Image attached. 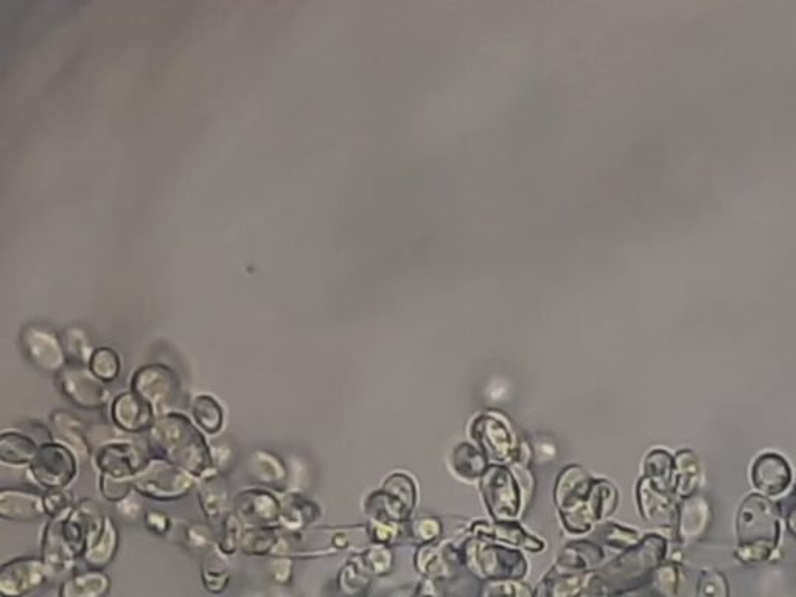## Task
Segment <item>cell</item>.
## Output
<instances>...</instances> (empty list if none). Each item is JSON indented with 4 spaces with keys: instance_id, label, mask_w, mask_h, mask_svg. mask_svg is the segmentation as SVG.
I'll return each instance as SVG.
<instances>
[{
    "instance_id": "6da1fadb",
    "label": "cell",
    "mask_w": 796,
    "mask_h": 597,
    "mask_svg": "<svg viewBox=\"0 0 796 597\" xmlns=\"http://www.w3.org/2000/svg\"><path fill=\"white\" fill-rule=\"evenodd\" d=\"M148 450L153 458L164 459L198 479L217 473L206 436L182 412H165L156 419L148 433Z\"/></svg>"
},
{
    "instance_id": "7a4b0ae2",
    "label": "cell",
    "mask_w": 796,
    "mask_h": 597,
    "mask_svg": "<svg viewBox=\"0 0 796 597\" xmlns=\"http://www.w3.org/2000/svg\"><path fill=\"white\" fill-rule=\"evenodd\" d=\"M737 557L745 563L764 562L772 556L781 534V510L764 495H750L736 520Z\"/></svg>"
},
{
    "instance_id": "3957f363",
    "label": "cell",
    "mask_w": 796,
    "mask_h": 597,
    "mask_svg": "<svg viewBox=\"0 0 796 597\" xmlns=\"http://www.w3.org/2000/svg\"><path fill=\"white\" fill-rule=\"evenodd\" d=\"M131 482L134 492L156 501L182 500L199 486L196 476L158 458L151 459L144 472L134 476Z\"/></svg>"
},
{
    "instance_id": "277c9868",
    "label": "cell",
    "mask_w": 796,
    "mask_h": 597,
    "mask_svg": "<svg viewBox=\"0 0 796 597\" xmlns=\"http://www.w3.org/2000/svg\"><path fill=\"white\" fill-rule=\"evenodd\" d=\"M78 467L77 454L58 440L39 445L35 459L28 465L33 481L46 492L67 489L77 479Z\"/></svg>"
},
{
    "instance_id": "5b68a950",
    "label": "cell",
    "mask_w": 796,
    "mask_h": 597,
    "mask_svg": "<svg viewBox=\"0 0 796 597\" xmlns=\"http://www.w3.org/2000/svg\"><path fill=\"white\" fill-rule=\"evenodd\" d=\"M56 388L70 405L81 411H100L109 403V391L86 364L69 361L56 375Z\"/></svg>"
},
{
    "instance_id": "8992f818",
    "label": "cell",
    "mask_w": 796,
    "mask_h": 597,
    "mask_svg": "<svg viewBox=\"0 0 796 597\" xmlns=\"http://www.w3.org/2000/svg\"><path fill=\"white\" fill-rule=\"evenodd\" d=\"M25 358L42 374L58 375L69 363L63 338L44 324H27L21 332Z\"/></svg>"
},
{
    "instance_id": "52a82bcc",
    "label": "cell",
    "mask_w": 796,
    "mask_h": 597,
    "mask_svg": "<svg viewBox=\"0 0 796 597\" xmlns=\"http://www.w3.org/2000/svg\"><path fill=\"white\" fill-rule=\"evenodd\" d=\"M131 391L153 406L158 416L172 412L179 394V380L175 371L161 363L142 366L131 378Z\"/></svg>"
},
{
    "instance_id": "ba28073f",
    "label": "cell",
    "mask_w": 796,
    "mask_h": 597,
    "mask_svg": "<svg viewBox=\"0 0 796 597\" xmlns=\"http://www.w3.org/2000/svg\"><path fill=\"white\" fill-rule=\"evenodd\" d=\"M95 465L102 475L119 479H133L150 464V450L130 440H109L95 451Z\"/></svg>"
},
{
    "instance_id": "9c48e42d",
    "label": "cell",
    "mask_w": 796,
    "mask_h": 597,
    "mask_svg": "<svg viewBox=\"0 0 796 597\" xmlns=\"http://www.w3.org/2000/svg\"><path fill=\"white\" fill-rule=\"evenodd\" d=\"M232 512L246 529L279 528L280 496L263 487L241 490L232 501Z\"/></svg>"
},
{
    "instance_id": "30bf717a",
    "label": "cell",
    "mask_w": 796,
    "mask_h": 597,
    "mask_svg": "<svg viewBox=\"0 0 796 597\" xmlns=\"http://www.w3.org/2000/svg\"><path fill=\"white\" fill-rule=\"evenodd\" d=\"M106 515L88 498L75 503L74 509L64 518V535L75 556H84L105 526Z\"/></svg>"
},
{
    "instance_id": "8fae6325",
    "label": "cell",
    "mask_w": 796,
    "mask_h": 597,
    "mask_svg": "<svg viewBox=\"0 0 796 597\" xmlns=\"http://www.w3.org/2000/svg\"><path fill=\"white\" fill-rule=\"evenodd\" d=\"M47 579L49 573L42 559H14L0 570V593L4 597H24L42 587Z\"/></svg>"
},
{
    "instance_id": "7c38bea8",
    "label": "cell",
    "mask_w": 796,
    "mask_h": 597,
    "mask_svg": "<svg viewBox=\"0 0 796 597\" xmlns=\"http://www.w3.org/2000/svg\"><path fill=\"white\" fill-rule=\"evenodd\" d=\"M158 417L153 406L133 391L122 392L111 402L112 423L122 433H150Z\"/></svg>"
},
{
    "instance_id": "4fadbf2b",
    "label": "cell",
    "mask_w": 796,
    "mask_h": 597,
    "mask_svg": "<svg viewBox=\"0 0 796 597\" xmlns=\"http://www.w3.org/2000/svg\"><path fill=\"white\" fill-rule=\"evenodd\" d=\"M69 514L50 518L46 529H44L41 559L46 565L49 577L63 576V574L69 573L74 568L75 560L78 559L75 552L70 549L66 535H64V518Z\"/></svg>"
},
{
    "instance_id": "5bb4252c",
    "label": "cell",
    "mask_w": 796,
    "mask_h": 597,
    "mask_svg": "<svg viewBox=\"0 0 796 597\" xmlns=\"http://www.w3.org/2000/svg\"><path fill=\"white\" fill-rule=\"evenodd\" d=\"M792 468L789 462L775 453H764L751 467L753 486L767 498L783 495L792 484Z\"/></svg>"
},
{
    "instance_id": "9a60e30c",
    "label": "cell",
    "mask_w": 796,
    "mask_h": 597,
    "mask_svg": "<svg viewBox=\"0 0 796 597\" xmlns=\"http://www.w3.org/2000/svg\"><path fill=\"white\" fill-rule=\"evenodd\" d=\"M50 431L58 442L69 447L77 454L80 464L89 461L92 454L91 437L88 428L78 417L64 409H56L50 416Z\"/></svg>"
},
{
    "instance_id": "2e32d148",
    "label": "cell",
    "mask_w": 796,
    "mask_h": 597,
    "mask_svg": "<svg viewBox=\"0 0 796 597\" xmlns=\"http://www.w3.org/2000/svg\"><path fill=\"white\" fill-rule=\"evenodd\" d=\"M0 517L14 523H36L47 517L44 498L21 489L0 490Z\"/></svg>"
},
{
    "instance_id": "e0dca14e",
    "label": "cell",
    "mask_w": 796,
    "mask_h": 597,
    "mask_svg": "<svg viewBox=\"0 0 796 597\" xmlns=\"http://www.w3.org/2000/svg\"><path fill=\"white\" fill-rule=\"evenodd\" d=\"M198 501L207 523L223 524L227 515L232 512L231 495L224 482L223 475L213 473L207 478L199 479Z\"/></svg>"
},
{
    "instance_id": "ac0fdd59",
    "label": "cell",
    "mask_w": 796,
    "mask_h": 597,
    "mask_svg": "<svg viewBox=\"0 0 796 597\" xmlns=\"http://www.w3.org/2000/svg\"><path fill=\"white\" fill-rule=\"evenodd\" d=\"M321 510L302 493L290 492L280 496L279 528L291 534L310 529L319 520Z\"/></svg>"
},
{
    "instance_id": "d6986e66",
    "label": "cell",
    "mask_w": 796,
    "mask_h": 597,
    "mask_svg": "<svg viewBox=\"0 0 796 597\" xmlns=\"http://www.w3.org/2000/svg\"><path fill=\"white\" fill-rule=\"evenodd\" d=\"M711 509L702 496H691L681 501L677 512L678 537L681 542L691 543L699 540L709 526Z\"/></svg>"
},
{
    "instance_id": "ffe728a7",
    "label": "cell",
    "mask_w": 796,
    "mask_h": 597,
    "mask_svg": "<svg viewBox=\"0 0 796 597\" xmlns=\"http://www.w3.org/2000/svg\"><path fill=\"white\" fill-rule=\"evenodd\" d=\"M675 495L664 492L653 486L649 479L639 484V503L643 507L644 517L657 524H671L675 514Z\"/></svg>"
},
{
    "instance_id": "44dd1931",
    "label": "cell",
    "mask_w": 796,
    "mask_h": 597,
    "mask_svg": "<svg viewBox=\"0 0 796 597\" xmlns=\"http://www.w3.org/2000/svg\"><path fill=\"white\" fill-rule=\"evenodd\" d=\"M249 476L263 489L282 486L287 481V467L277 454L268 450H255L248 462Z\"/></svg>"
},
{
    "instance_id": "7402d4cb",
    "label": "cell",
    "mask_w": 796,
    "mask_h": 597,
    "mask_svg": "<svg viewBox=\"0 0 796 597\" xmlns=\"http://www.w3.org/2000/svg\"><path fill=\"white\" fill-rule=\"evenodd\" d=\"M38 440L21 431H4L0 436V461L11 467H28L38 453Z\"/></svg>"
},
{
    "instance_id": "603a6c76",
    "label": "cell",
    "mask_w": 796,
    "mask_h": 597,
    "mask_svg": "<svg viewBox=\"0 0 796 597\" xmlns=\"http://www.w3.org/2000/svg\"><path fill=\"white\" fill-rule=\"evenodd\" d=\"M655 588L663 597H695L697 585L688 571L678 563H667L655 571Z\"/></svg>"
},
{
    "instance_id": "cb8c5ba5",
    "label": "cell",
    "mask_w": 796,
    "mask_h": 597,
    "mask_svg": "<svg viewBox=\"0 0 796 597\" xmlns=\"http://www.w3.org/2000/svg\"><path fill=\"white\" fill-rule=\"evenodd\" d=\"M674 495L686 500L695 495L700 484L699 458L692 451L683 450L675 456Z\"/></svg>"
},
{
    "instance_id": "d4e9b609",
    "label": "cell",
    "mask_w": 796,
    "mask_h": 597,
    "mask_svg": "<svg viewBox=\"0 0 796 597\" xmlns=\"http://www.w3.org/2000/svg\"><path fill=\"white\" fill-rule=\"evenodd\" d=\"M109 588H111L109 577L102 571H84L64 580L60 588V597H105L109 593Z\"/></svg>"
},
{
    "instance_id": "484cf974",
    "label": "cell",
    "mask_w": 796,
    "mask_h": 597,
    "mask_svg": "<svg viewBox=\"0 0 796 597\" xmlns=\"http://www.w3.org/2000/svg\"><path fill=\"white\" fill-rule=\"evenodd\" d=\"M119 549V529L111 518L106 517L103 531L95 538L88 551L84 552V560L94 570H102L114 560Z\"/></svg>"
},
{
    "instance_id": "4316f807",
    "label": "cell",
    "mask_w": 796,
    "mask_h": 597,
    "mask_svg": "<svg viewBox=\"0 0 796 597\" xmlns=\"http://www.w3.org/2000/svg\"><path fill=\"white\" fill-rule=\"evenodd\" d=\"M192 416L196 426L207 436H217L223 430L224 409L212 395L201 394L193 398Z\"/></svg>"
},
{
    "instance_id": "83f0119b",
    "label": "cell",
    "mask_w": 796,
    "mask_h": 597,
    "mask_svg": "<svg viewBox=\"0 0 796 597\" xmlns=\"http://www.w3.org/2000/svg\"><path fill=\"white\" fill-rule=\"evenodd\" d=\"M170 535H178V538H176L178 543L186 546L189 551L199 552V554L210 552L213 546H218L215 545V537H213L210 524L198 523V521H193V523L184 521V524H181V526H176V524L173 523V529Z\"/></svg>"
},
{
    "instance_id": "f1b7e54d",
    "label": "cell",
    "mask_w": 796,
    "mask_h": 597,
    "mask_svg": "<svg viewBox=\"0 0 796 597\" xmlns=\"http://www.w3.org/2000/svg\"><path fill=\"white\" fill-rule=\"evenodd\" d=\"M280 535V528L246 529L240 551L245 552L246 556H274Z\"/></svg>"
},
{
    "instance_id": "f546056e",
    "label": "cell",
    "mask_w": 796,
    "mask_h": 597,
    "mask_svg": "<svg viewBox=\"0 0 796 597\" xmlns=\"http://www.w3.org/2000/svg\"><path fill=\"white\" fill-rule=\"evenodd\" d=\"M92 374L102 380L105 385L116 381L120 377L122 371V361L116 350L109 349V347H100L95 349L92 353L91 360L88 364Z\"/></svg>"
},
{
    "instance_id": "4dcf8cb0",
    "label": "cell",
    "mask_w": 796,
    "mask_h": 597,
    "mask_svg": "<svg viewBox=\"0 0 796 597\" xmlns=\"http://www.w3.org/2000/svg\"><path fill=\"white\" fill-rule=\"evenodd\" d=\"M63 346L69 361L86 364V366H88L95 350L88 333L84 332L81 327H75V325L64 330Z\"/></svg>"
},
{
    "instance_id": "1f68e13d",
    "label": "cell",
    "mask_w": 796,
    "mask_h": 597,
    "mask_svg": "<svg viewBox=\"0 0 796 597\" xmlns=\"http://www.w3.org/2000/svg\"><path fill=\"white\" fill-rule=\"evenodd\" d=\"M224 560L223 552L218 551V554H213L212 559L204 563L203 580L210 593H221L229 584L231 571Z\"/></svg>"
},
{
    "instance_id": "d6a6232c",
    "label": "cell",
    "mask_w": 796,
    "mask_h": 597,
    "mask_svg": "<svg viewBox=\"0 0 796 597\" xmlns=\"http://www.w3.org/2000/svg\"><path fill=\"white\" fill-rule=\"evenodd\" d=\"M245 531V524L241 523L240 518L234 512H231V514L227 515L226 520L223 521L221 537L217 540L218 551L223 552V554H234L235 551L240 549Z\"/></svg>"
},
{
    "instance_id": "836d02e7",
    "label": "cell",
    "mask_w": 796,
    "mask_h": 597,
    "mask_svg": "<svg viewBox=\"0 0 796 597\" xmlns=\"http://www.w3.org/2000/svg\"><path fill=\"white\" fill-rule=\"evenodd\" d=\"M695 597H730L727 579L719 571H705L700 576Z\"/></svg>"
},
{
    "instance_id": "e575fe53",
    "label": "cell",
    "mask_w": 796,
    "mask_h": 597,
    "mask_svg": "<svg viewBox=\"0 0 796 597\" xmlns=\"http://www.w3.org/2000/svg\"><path fill=\"white\" fill-rule=\"evenodd\" d=\"M134 492L131 479L112 478V476L102 475L100 478V493L109 503H120Z\"/></svg>"
},
{
    "instance_id": "d590c367",
    "label": "cell",
    "mask_w": 796,
    "mask_h": 597,
    "mask_svg": "<svg viewBox=\"0 0 796 597\" xmlns=\"http://www.w3.org/2000/svg\"><path fill=\"white\" fill-rule=\"evenodd\" d=\"M44 506H46L47 517L55 518L69 514L74 509L75 503L72 495L64 490H47L44 495Z\"/></svg>"
},
{
    "instance_id": "8d00e7d4",
    "label": "cell",
    "mask_w": 796,
    "mask_h": 597,
    "mask_svg": "<svg viewBox=\"0 0 796 597\" xmlns=\"http://www.w3.org/2000/svg\"><path fill=\"white\" fill-rule=\"evenodd\" d=\"M116 509L120 520L126 521V523H134L140 517H145L144 501H142V496L137 492L131 493L128 498L117 503Z\"/></svg>"
},
{
    "instance_id": "74e56055",
    "label": "cell",
    "mask_w": 796,
    "mask_h": 597,
    "mask_svg": "<svg viewBox=\"0 0 796 597\" xmlns=\"http://www.w3.org/2000/svg\"><path fill=\"white\" fill-rule=\"evenodd\" d=\"M144 523L145 528H147L151 534L159 535V537H168L170 532H172L173 523H175V521L168 517V515H165L164 512H159V510H147V512H145Z\"/></svg>"
},
{
    "instance_id": "f35d334b",
    "label": "cell",
    "mask_w": 796,
    "mask_h": 597,
    "mask_svg": "<svg viewBox=\"0 0 796 597\" xmlns=\"http://www.w3.org/2000/svg\"><path fill=\"white\" fill-rule=\"evenodd\" d=\"M291 557L276 556L271 566H273V573L276 580L285 582L291 576Z\"/></svg>"
},
{
    "instance_id": "ab89813d",
    "label": "cell",
    "mask_w": 796,
    "mask_h": 597,
    "mask_svg": "<svg viewBox=\"0 0 796 597\" xmlns=\"http://www.w3.org/2000/svg\"><path fill=\"white\" fill-rule=\"evenodd\" d=\"M787 526H789L790 531L792 534L796 535V506L793 507L792 512L787 515Z\"/></svg>"
}]
</instances>
